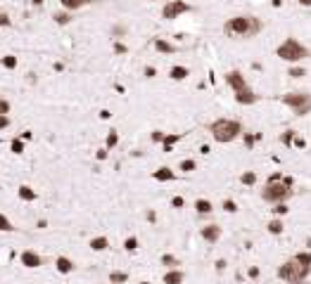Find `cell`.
Wrapping results in <instances>:
<instances>
[{
  "label": "cell",
  "instance_id": "obj_35",
  "mask_svg": "<svg viewBox=\"0 0 311 284\" xmlns=\"http://www.w3.org/2000/svg\"><path fill=\"white\" fill-rule=\"evenodd\" d=\"M72 12H57L55 15V21L57 24H59V26H67V24H69V21H72Z\"/></svg>",
  "mask_w": 311,
  "mask_h": 284
},
{
  "label": "cell",
  "instance_id": "obj_15",
  "mask_svg": "<svg viewBox=\"0 0 311 284\" xmlns=\"http://www.w3.org/2000/svg\"><path fill=\"white\" fill-rule=\"evenodd\" d=\"M152 178H155L157 182H171V180H176V173H174L169 166H162V168H157V171L152 173Z\"/></svg>",
  "mask_w": 311,
  "mask_h": 284
},
{
  "label": "cell",
  "instance_id": "obj_32",
  "mask_svg": "<svg viewBox=\"0 0 311 284\" xmlns=\"http://www.w3.org/2000/svg\"><path fill=\"white\" fill-rule=\"evenodd\" d=\"M12 230H15L12 220H10L5 213H0V232H12Z\"/></svg>",
  "mask_w": 311,
  "mask_h": 284
},
{
  "label": "cell",
  "instance_id": "obj_34",
  "mask_svg": "<svg viewBox=\"0 0 311 284\" xmlns=\"http://www.w3.org/2000/svg\"><path fill=\"white\" fill-rule=\"evenodd\" d=\"M0 62H2L5 69H17V57H15V54H5Z\"/></svg>",
  "mask_w": 311,
  "mask_h": 284
},
{
  "label": "cell",
  "instance_id": "obj_40",
  "mask_svg": "<svg viewBox=\"0 0 311 284\" xmlns=\"http://www.w3.org/2000/svg\"><path fill=\"white\" fill-rule=\"evenodd\" d=\"M126 53H128V48L124 45V43L117 40V43H114V54H126Z\"/></svg>",
  "mask_w": 311,
  "mask_h": 284
},
{
  "label": "cell",
  "instance_id": "obj_49",
  "mask_svg": "<svg viewBox=\"0 0 311 284\" xmlns=\"http://www.w3.org/2000/svg\"><path fill=\"white\" fill-rule=\"evenodd\" d=\"M294 144H297V147H299V149H304V147H307V142L302 140V138H297V140H294Z\"/></svg>",
  "mask_w": 311,
  "mask_h": 284
},
{
  "label": "cell",
  "instance_id": "obj_14",
  "mask_svg": "<svg viewBox=\"0 0 311 284\" xmlns=\"http://www.w3.org/2000/svg\"><path fill=\"white\" fill-rule=\"evenodd\" d=\"M185 280V272L178 267V270H166L164 277H162V282L164 284H183Z\"/></svg>",
  "mask_w": 311,
  "mask_h": 284
},
{
  "label": "cell",
  "instance_id": "obj_43",
  "mask_svg": "<svg viewBox=\"0 0 311 284\" xmlns=\"http://www.w3.org/2000/svg\"><path fill=\"white\" fill-rule=\"evenodd\" d=\"M107 152H110V149H107V147H102V149H97V154H95V157H97L100 161H105V159H107Z\"/></svg>",
  "mask_w": 311,
  "mask_h": 284
},
{
  "label": "cell",
  "instance_id": "obj_55",
  "mask_svg": "<svg viewBox=\"0 0 311 284\" xmlns=\"http://www.w3.org/2000/svg\"><path fill=\"white\" fill-rule=\"evenodd\" d=\"M307 247H309V248H311V239H307Z\"/></svg>",
  "mask_w": 311,
  "mask_h": 284
},
{
  "label": "cell",
  "instance_id": "obj_2",
  "mask_svg": "<svg viewBox=\"0 0 311 284\" xmlns=\"http://www.w3.org/2000/svg\"><path fill=\"white\" fill-rule=\"evenodd\" d=\"M209 133H212V138L221 144H228V142L238 140L242 138V124H240L238 119H216V121H212L209 124Z\"/></svg>",
  "mask_w": 311,
  "mask_h": 284
},
{
  "label": "cell",
  "instance_id": "obj_21",
  "mask_svg": "<svg viewBox=\"0 0 311 284\" xmlns=\"http://www.w3.org/2000/svg\"><path fill=\"white\" fill-rule=\"evenodd\" d=\"M107 247H110V239L107 237H93L91 239L93 251H107Z\"/></svg>",
  "mask_w": 311,
  "mask_h": 284
},
{
  "label": "cell",
  "instance_id": "obj_25",
  "mask_svg": "<svg viewBox=\"0 0 311 284\" xmlns=\"http://www.w3.org/2000/svg\"><path fill=\"white\" fill-rule=\"evenodd\" d=\"M128 282V272L121 270H112L110 272V284H126Z\"/></svg>",
  "mask_w": 311,
  "mask_h": 284
},
{
  "label": "cell",
  "instance_id": "obj_45",
  "mask_svg": "<svg viewBox=\"0 0 311 284\" xmlns=\"http://www.w3.org/2000/svg\"><path fill=\"white\" fill-rule=\"evenodd\" d=\"M266 182H283V176H280V173H271Z\"/></svg>",
  "mask_w": 311,
  "mask_h": 284
},
{
  "label": "cell",
  "instance_id": "obj_4",
  "mask_svg": "<svg viewBox=\"0 0 311 284\" xmlns=\"http://www.w3.org/2000/svg\"><path fill=\"white\" fill-rule=\"evenodd\" d=\"M294 195V187H288L285 182H266L264 187H261V199L266 201V204H288Z\"/></svg>",
  "mask_w": 311,
  "mask_h": 284
},
{
  "label": "cell",
  "instance_id": "obj_26",
  "mask_svg": "<svg viewBox=\"0 0 311 284\" xmlns=\"http://www.w3.org/2000/svg\"><path fill=\"white\" fill-rule=\"evenodd\" d=\"M162 266H166L169 270H178L181 261H178L176 256H171V253H164V256H162Z\"/></svg>",
  "mask_w": 311,
  "mask_h": 284
},
{
  "label": "cell",
  "instance_id": "obj_17",
  "mask_svg": "<svg viewBox=\"0 0 311 284\" xmlns=\"http://www.w3.org/2000/svg\"><path fill=\"white\" fill-rule=\"evenodd\" d=\"M195 211L200 213V215H209V213L214 211V204L209 199H197L195 201Z\"/></svg>",
  "mask_w": 311,
  "mask_h": 284
},
{
  "label": "cell",
  "instance_id": "obj_19",
  "mask_svg": "<svg viewBox=\"0 0 311 284\" xmlns=\"http://www.w3.org/2000/svg\"><path fill=\"white\" fill-rule=\"evenodd\" d=\"M17 195L21 201H36V190H31L29 185H21L17 190Z\"/></svg>",
  "mask_w": 311,
  "mask_h": 284
},
{
  "label": "cell",
  "instance_id": "obj_23",
  "mask_svg": "<svg viewBox=\"0 0 311 284\" xmlns=\"http://www.w3.org/2000/svg\"><path fill=\"white\" fill-rule=\"evenodd\" d=\"M266 230L271 232V234H283V232H285V225H283V220H280V218H273V220H269Z\"/></svg>",
  "mask_w": 311,
  "mask_h": 284
},
{
  "label": "cell",
  "instance_id": "obj_8",
  "mask_svg": "<svg viewBox=\"0 0 311 284\" xmlns=\"http://www.w3.org/2000/svg\"><path fill=\"white\" fill-rule=\"evenodd\" d=\"M226 83L231 86V90L233 92H242V90H247L250 88V83L245 81V76H242V71L240 69H231V71H226Z\"/></svg>",
  "mask_w": 311,
  "mask_h": 284
},
{
  "label": "cell",
  "instance_id": "obj_38",
  "mask_svg": "<svg viewBox=\"0 0 311 284\" xmlns=\"http://www.w3.org/2000/svg\"><path fill=\"white\" fill-rule=\"evenodd\" d=\"M10 147H12V152H15V154H21V152H24V140H19V138H15Z\"/></svg>",
  "mask_w": 311,
  "mask_h": 284
},
{
  "label": "cell",
  "instance_id": "obj_47",
  "mask_svg": "<svg viewBox=\"0 0 311 284\" xmlns=\"http://www.w3.org/2000/svg\"><path fill=\"white\" fill-rule=\"evenodd\" d=\"M0 26H10V17L5 12H0Z\"/></svg>",
  "mask_w": 311,
  "mask_h": 284
},
{
  "label": "cell",
  "instance_id": "obj_53",
  "mask_svg": "<svg viewBox=\"0 0 311 284\" xmlns=\"http://www.w3.org/2000/svg\"><path fill=\"white\" fill-rule=\"evenodd\" d=\"M43 2H45V0H34V5H43Z\"/></svg>",
  "mask_w": 311,
  "mask_h": 284
},
{
  "label": "cell",
  "instance_id": "obj_22",
  "mask_svg": "<svg viewBox=\"0 0 311 284\" xmlns=\"http://www.w3.org/2000/svg\"><path fill=\"white\" fill-rule=\"evenodd\" d=\"M240 182H242L245 187H254L256 185V171H245V173H240Z\"/></svg>",
  "mask_w": 311,
  "mask_h": 284
},
{
  "label": "cell",
  "instance_id": "obj_39",
  "mask_svg": "<svg viewBox=\"0 0 311 284\" xmlns=\"http://www.w3.org/2000/svg\"><path fill=\"white\" fill-rule=\"evenodd\" d=\"M150 138H152V142H159V144H162L164 138H166V133H162V130H152V135H150Z\"/></svg>",
  "mask_w": 311,
  "mask_h": 284
},
{
  "label": "cell",
  "instance_id": "obj_56",
  "mask_svg": "<svg viewBox=\"0 0 311 284\" xmlns=\"http://www.w3.org/2000/svg\"><path fill=\"white\" fill-rule=\"evenodd\" d=\"M140 284H152V282H140Z\"/></svg>",
  "mask_w": 311,
  "mask_h": 284
},
{
  "label": "cell",
  "instance_id": "obj_7",
  "mask_svg": "<svg viewBox=\"0 0 311 284\" xmlns=\"http://www.w3.org/2000/svg\"><path fill=\"white\" fill-rule=\"evenodd\" d=\"M193 7L185 2V0H169L164 7H162V17L164 19H178L181 15H185V12H190Z\"/></svg>",
  "mask_w": 311,
  "mask_h": 284
},
{
  "label": "cell",
  "instance_id": "obj_30",
  "mask_svg": "<svg viewBox=\"0 0 311 284\" xmlns=\"http://www.w3.org/2000/svg\"><path fill=\"white\" fill-rule=\"evenodd\" d=\"M138 247H140V242H138V237H126V239H124V248H126L128 253H133V251H138Z\"/></svg>",
  "mask_w": 311,
  "mask_h": 284
},
{
  "label": "cell",
  "instance_id": "obj_28",
  "mask_svg": "<svg viewBox=\"0 0 311 284\" xmlns=\"http://www.w3.org/2000/svg\"><path fill=\"white\" fill-rule=\"evenodd\" d=\"M178 171H183V173H193V171H197V161H195V159H183V161H181V166H178Z\"/></svg>",
  "mask_w": 311,
  "mask_h": 284
},
{
  "label": "cell",
  "instance_id": "obj_24",
  "mask_svg": "<svg viewBox=\"0 0 311 284\" xmlns=\"http://www.w3.org/2000/svg\"><path fill=\"white\" fill-rule=\"evenodd\" d=\"M261 140V133H242V142H245V147H247V149H254V144L256 142Z\"/></svg>",
  "mask_w": 311,
  "mask_h": 284
},
{
  "label": "cell",
  "instance_id": "obj_41",
  "mask_svg": "<svg viewBox=\"0 0 311 284\" xmlns=\"http://www.w3.org/2000/svg\"><path fill=\"white\" fill-rule=\"evenodd\" d=\"M0 114H2V116H7V114H10V102H7V100H2V97H0Z\"/></svg>",
  "mask_w": 311,
  "mask_h": 284
},
{
  "label": "cell",
  "instance_id": "obj_51",
  "mask_svg": "<svg viewBox=\"0 0 311 284\" xmlns=\"http://www.w3.org/2000/svg\"><path fill=\"white\" fill-rule=\"evenodd\" d=\"M297 2H299L302 7H311V0H297Z\"/></svg>",
  "mask_w": 311,
  "mask_h": 284
},
{
  "label": "cell",
  "instance_id": "obj_46",
  "mask_svg": "<svg viewBox=\"0 0 311 284\" xmlns=\"http://www.w3.org/2000/svg\"><path fill=\"white\" fill-rule=\"evenodd\" d=\"M145 76L147 78H155V76H157V69H155V67H145Z\"/></svg>",
  "mask_w": 311,
  "mask_h": 284
},
{
  "label": "cell",
  "instance_id": "obj_44",
  "mask_svg": "<svg viewBox=\"0 0 311 284\" xmlns=\"http://www.w3.org/2000/svg\"><path fill=\"white\" fill-rule=\"evenodd\" d=\"M7 125H10V116H2V114H0V130H5Z\"/></svg>",
  "mask_w": 311,
  "mask_h": 284
},
{
  "label": "cell",
  "instance_id": "obj_6",
  "mask_svg": "<svg viewBox=\"0 0 311 284\" xmlns=\"http://www.w3.org/2000/svg\"><path fill=\"white\" fill-rule=\"evenodd\" d=\"M280 102L288 106V109H292L294 116H307L311 111V95L309 92H285V95L280 97Z\"/></svg>",
  "mask_w": 311,
  "mask_h": 284
},
{
  "label": "cell",
  "instance_id": "obj_54",
  "mask_svg": "<svg viewBox=\"0 0 311 284\" xmlns=\"http://www.w3.org/2000/svg\"><path fill=\"white\" fill-rule=\"evenodd\" d=\"M290 284H307V280H304V282H290Z\"/></svg>",
  "mask_w": 311,
  "mask_h": 284
},
{
  "label": "cell",
  "instance_id": "obj_57",
  "mask_svg": "<svg viewBox=\"0 0 311 284\" xmlns=\"http://www.w3.org/2000/svg\"><path fill=\"white\" fill-rule=\"evenodd\" d=\"M150 2H155V0H150Z\"/></svg>",
  "mask_w": 311,
  "mask_h": 284
},
{
  "label": "cell",
  "instance_id": "obj_52",
  "mask_svg": "<svg viewBox=\"0 0 311 284\" xmlns=\"http://www.w3.org/2000/svg\"><path fill=\"white\" fill-rule=\"evenodd\" d=\"M283 2H285V0H271V5H273V7H280Z\"/></svg>",
  "mask_w": 311,
  "mask_h": 284
},
{
  "label": "cell",
  "instance_id": "obj_50",
  "mask_svg": "<svg viewBox=\"0 0 311 284\" xmlns=\"http://www.w3.org/2000/svg\"><path fill=\"white\" fill-rule=\"evenodd\" d=\"M283 182H285L288 187H294V180H292V178H290V176H288V178H283Z\"/></svg>",
  "mask_w": 311,
  "mask_h": 284
},
{
  "label": "cell",
  "instance_id": "obj_16",
  "mask_svg": "<svg viewBox=\"0 0 311 284\" xmlns=\"http://www.w3.org/2000/svg\"><path fill=\"white\" fill-rule=\"evenodd\" d=\"M188 76H190V69H188V67H178V64H176V67L169 69V78H171V81H185Z\"/></svg>",
  "mask_w": 311,
  "mask_h": 284
},
{
  "label": "cell",
  "instance_id": "obj_48",
  "mask_svg": "<svg viewBox=\"0 0 311 284\" xmlns=\"http://www.w3.org/2000/svg\"><path fill=\"white\" fill-rule=\"evenodd\" d=\"M247 275H250L252 280H256V277H259V267H250V270H247Z\"/></svg>",
  "mask_w": 311,
  "mask_h": 284
},
{
  "label": "cell",
  "instance_id": "obj_42",
  "mask_svg": "<svg viewBox=\"0 0 311 284\" xmlns=\"http://www.w3.org/2000/svg\"><path fill=\"white\" fill-rule=\"evenodd\" d=\"M171 206H174V209H183L185 206L183 196H174V199H171Z\"/></svg>",
  "mask_w": 311,
  "mask_h": 284
},
{
  "label": "cell",
  "instance_id": "obj_1",
  "mask_svg": "<svg viewBox=\"0 0 311 284\" xmlns=\"http://www.w3.org/2000/svg\"><path fill=\"white\" fill-rule=\"evenodd\" d=\"M261 29H264V21L254 15H238L223 24V34L233 40H250L261 34Z\"/></svg>",
  "mask_w": 311,
  "mask_h": 284
},
{
  "label": "cell",
  "instance_id": "obj_10",
  "mask_svg": "<svg viewBox=\"0 0 311 284\" xmlns=\"http://www.w3.org/2000/svg\"><path fill=\"white\" fill-rule=\"evenodd\" d=\"M200 237L207 242V244H216V242L221 239V225H216V223H209V225L200 228Z\"/></svg>",
  "mask_w": 311,
  "mask_h": 284
},
{
  "label": "cell",
  "instance_id": "obj_11",
  "mask_svg": "<svg viewBox=\"0 0 311 284\" xmlns=\"http://www.w3.org/2000/svg\"><path fill=\"white\" fill-rule=\"evenodd\" d=\"M259 100H261V95H256L252 88L242 90V92H235V102H238V105H245V106H247V105H256Z\"/></svg>",
  "mask_w": 311,
  "mask_h": 284
},
{
  "label": "cell",
  "instance_id": "obj_13",
  "mask_svg": "<svg viewBox=\"0 0 311 284\" xmlns=\"http://www.w3.org/2000/svg\"><path fill=\"white\" fill-rule=\"evenodd\" d=\"M152 45H155V50H157V53H162V54H174L176 50H178L174 43H169V40H164V38H155V40H152Z\"/></svg>",
  "mask_w": 311,
  "mask_h": 284
},
{
  "label": "cell",
  "instance_id": "obj_9",
  "mask_svg": "<svg viewBox=\"0 0 311 284\" xmlns=\"http://www.w3.org/2000/svg\"><path fill=\"white\" fill-rule=\"evenodd\" d=\"M19 263L24 267H29V270H34V267H40L43 266V258L38 256L34 248H26V251H21V256H19Z\"/></svg>",
  "mask_w": 311,
  "mask_h": 284
},
{
  "label": "cell",
  "instance_id": "obj_29",
  "mask_svg": "<svg viewBox=\"0 0 311 284\" xmlns=\"http://www.w3.org/2000/svg\"><path fill=\"white\" fill-rule=\"evenodd\" d=\"M294 140H297V133H294V130H285V133L280 135V142H283L285 147H292Z\"/></svg>",
  "mask_w": 311,
  "mask_h": 284
},
{
  "label": "cell",
  "instance_id": "obj_20",
  "mask_svg": "<svg viewBox=\"0 0 311 284\" xmlns=\"http://www.w3.org/2000/svg\"><path fill=\"white\" fill-rule=\"evenodd\" d=\"M181 138H183L181 133H171V135H166L164 142H162V149H164V152H171V149H174V144H176V142H181Z\"/></svg>",
  "mask_w": 311,
  "mask_h": 284
},
{
  "label": "cell",
  "instance_id": "obj_18",
  "mask_svg": "<svg viewBox=\"0 0 311 284\" xmlns=\"http://www.w3.org/2000/svg\"><path fill=\"white\" fill-rule=\"evenodd\" d=\"M62 2V7L67 10V12H74V10H81V7H86L91 0H59Z\"/></svg>",
  "mask_w": 311,
  "mask_h": 284
},
{
  "label": "cell",
  "instance_id": "obj_33",
  "mask_svg": "<svg viewBox=\"0 0 311 284\" xmlns=\"http://www.w3.org/2000/svg\"><path fill=\"white\" fill-rule=\"evenodd\" d=\"M119 144V133L117 130H110V135H107V140H105V147L107 149H114Z\"/></svg>",
  "mask_w": 311,
  "mask_h": 284
},
{
  "label": "cell",
  "instance_id": "obj_12",
  "mask_svg": "<svg viewBox=\"0 0 311 284\" xmlns=\"http://www.w3.org/2000/svg\"><path fill=\"white\" fill-rule=\"evenodd\" d=\"M55 270L59 272V275H72L74 270H76V266H74L72 258H67V256H57L55 258Z\"/></svg>",
  "mask_w": 311,
  "mask_h": 284
},
{
  "label": "cell",
  "instance_id": "obj_31",
  "mask_svg": "<svg viewBox=\"0 0 311 284\" xmlns=\"http://www.w3.org/2000/svg\"><path fill=\"white\" fill-rule=\"evenodd\" d=\"M288 76H290V78H304V76H307V69H304V67H297V64H292V67L288 69Z\"/></svg>",
  "mask_w": 311,
  "mask_h": 284
},
{
  "label": "cell",
  "instance_id": "obj_37",
  "mask_svg": "<svg viewBox=\"0 0 311 284\" xmlns=\"http://www.w3.org/2000/svg\"><path fill=\"white\" fill-rule=\"evenodd\" d=\"M223 211H226V213H235V211H238V204H235L233 199H226V201H223Z\"/></svg>",
  "mask_w": 311,
  "mask_h": 284
},
{
  "label": "cell",
  "instance_id": "obj_3",
  "mask_svg": "<svg viewBox=\"0 0 311 284\" xmlns=\"http://www.w3.org/2000/svg\"><path fill=\"white\" fill-rule=\"evenodd\" d=\"M275 57L283 59V62H288V64L292 67V64H299V62L309 59L311 50L304 45V43H299L297 38H285V40L275 48Z\"/></svg>",
  "mask_w": 311,
  "mask_h": 284
},
{
  "label": "cell",
  "instance_id": "obj_36",
  "mask_svg": "<svg viewBox=\"0 0 311 284\" xmlns=\"http://www.w3.org/2000/svg\"><path fill=\"white\" fill-rule=\"evenodd\" d=\"M271 211H273L275 218H280V215H285V213L290 211V209H288V204H275V206L271 209Z\"/></svg>",
  "mask_w": 311,
  "mask_h": 284
},
{
  "label": "cell",
  "instance_id": "obj_27",
  "mask_svg": "<svg viewBox=\"0 0 311 284\" xmlns=\"http://www.w3.org/2000/svg\"><path fill=\"white\" fill-rule=\"evenodd\" d=\"M292 258L297 261V263H302V266L311 267V251H299V253H294Z\"/></svg>",
  "mask_w": 311,
  "mask_h": 284
},
{
  "label": "cell",
  "instance_id": "obj_5",
  "mask_svg": "<svg viewBox=\"0 0 311 284\" xmlns=\"http://www.w3.org/2000/svg\"><path fill=\"white\" fill-rule=\"evenodd\" d=\"M311 267L302 266V263H297L294 258H288L285 263H280V267H278V277L283 280V282H304L307 277H309Z\"/></svg>",
  "mask_w": 311,
  "mask_h": 284
}]
</instances>
